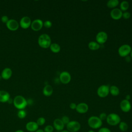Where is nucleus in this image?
<instances>
[{
    "instance_id": "nucleus-1",
    "label": "nucleus",
    "mask_w": 132,
    "mask_h": 132,
    "mask_svg": "<svg viewBox=\"0 0 132 132\" xmlns=\"http://www.w3.org/2000/svg\"><path fill=\"white\" fill-rule=\"evenodd\" d=\"M39 45L43 48L50 47L51 44V39L50 36L46 34L41 35L38 40Z\"/></svg>"
},
{
    "instance_id": "nucleus-2",
    "label": "nucleus",
    "mask_w": 132,
    "mask_h": 132,
    "mask_svg": "<svg viewBox=\"0 0 132 132\" xmlns=\"http://www.w3.org/2000/svg\"><path fill=\"white\" fill-rule=\"evenodd\" d=\"M13 103L14 107L19 110L24 109L27 105V100L20 95L16 96L14 98Z\"/></svg>"
},
{
    "instance_id": "nucleus-3",
    "label": "nucleus",
    "mask_w": 132,
    "mask_h": 132,
    "mask_svg": "<svg viewBox=\"0 0 132 132\" xmlns=\"http://www.w3.org/2000/svg\"><path fill=\"white\" fill-rule=\"evenodd\" d=\"M88 124L92 129H98L102 126L103 122L98 117L93 116L88 119Z\"/></svg>"
},
{
    "instance_id": "nucleus-4",
    "label": "nucleus",
    "mask_w": 132,
    "mask_h": 132,
    "mask_svg": "<svg viewBox=\"0 0 132 132\" xmlns=\"http://www.w3.org/2000/svg\"><path fill=\"white\" fill-rule=\"evenodd\" d=\"M106 120L107 123L111 126H116L121 121L120 117L115 113H111L108 114Z\"/></svg>"
},
{
    "instance_id": "nucleus-5",
    "label": "nucleus",
    "mask_w": 132,
    "mask_h": 132,
    "mask_svg": "<svg viewBox=\"0 0 132 132\" xmlns=\"http://www.w3.org/2000/svg\"><path fill=\"white\" fill-rule=\"evenodd\" d=\"M131 49V46L129 44H123L119 47L118 50V54L122 57H126L130 54Z\"/></svg>"
},
{
    "instance_id": "nucleus-6",
    "label": "nucleus",
    "mask_w": 132,
    "mask_h": 132,
    "mask_svg": "<svg viewBox=\"0 0 132 132\" xmlns=\"http://www.w3.org/2000/svg\"><path fill=\"white\" fill-rule=\"evenodd\" d=\"M67 130L69 132H77L81 128L80 123L77 121H70L66 125Z\"/></svg>"
},
{
    "instance_id": "nucleus-7",
    "label": "nucleus",
    "mask_w": 132,
    "mask_h": 132,
    "mask_svg": "<svg viewBox=\"0 0 132 132\" xmlns=\"http://www.w3.org/2000/svg\"><path fill=\"white\" fill-rule=\"evenodd\" d=\"M109 94V86L106 85L100 86L97 90V94L101 98L106 97Z\"/></svg>"
},
{
    "instance_id": "nucleus-8",
    "label": "nucleus",
    "mask_w": 132,
    "mask_h": 132,
    "mask_svg": "<svg viewBox=\"0 0 132 132\" xmlns=\"http://www.w3.org/2000/svg\"><path fill=\"white\" fill-rule=\"evenodd\" d=\"M108 35L104 31H99L96 35L95 40L96 42L99 44H104L107 40Z\"/></svg>"
},
{
    "instance_id": "nucleus-9",
    "label": "nucleus",
    "mask_w": 132,
    "mask_h": 132,
    "mask_svg": "<svg viewBox=\"0 0 132 132\" xmlns=\"http://www.w3.org/2000/svg\"><path fill=\"white\" fill-rule=\"evenodd\" d=\"M59 79L62 84H68L71 80V74L67 71H63L59 75Z\"/></svg>"
},
{
    "instance_id": "nucleus-10",
    "label": "nucleus",
    "mask_w": 132,
    "mask_h": 132,
    "mask_svg": "<svg viewBox=\"0 0 132 132\" xmlns=\"http://www.w3.org/2000/svg\"><path fill=\"white\" fill-rule=\"evenodd\" d=\"M121 110L124 112H128L131 108V105L129 101L126 99L122 100L120 104Z\"/></svg>"
},
{
    "instance_id": "nucleus-11",
    "label": "nucleus",
    "mask_w": 132,
    "mask_h": 132,
    "mask_svg": "<svg viewBox=\"0 0 132 132\" xmlns=\"http://www.w3.org/2000/svg\"><path fill=\"white\" fill-rule=\"evenodd\" d=\"M122 13L123 12L120 9V8H116L111 10L110 15L112 19L114 20H118L122 18Z\"/></svg>"
},
{
    "instance_id": "nucleus-12",
    "label": "nucleus",
    "mask_w": 132,
    "mask_h": 132,
    "mask_svg": "<svg viewBox=\"0 0 132 132\" xmlns=\"http://www.w3.org/2000/svg\"><path fill=\"white\" fill-rule=\"evenodd\" d=\"M6 24L7 28L11 31L16 30L19 27V23L14 19H9Z\"/></svg>"
},
{
    "instance_id": "nucleus-13",
    "label": "nucleus",
    "mask_w": 132,
    "mask_h": 132,
    "mask_svg": "<svg viewBox=\"0 0 132 132\" xmlns=\"http://www.w3.org/2000/svg\"><path fill=\"white\" fill-rule=\"evenodd\" d=\"M30 26L33 30L39 31L43 26V22L40 19H35L31 22Z\"/></svg>"
},
{
    "instance_id": "nucleus-14",
    "label": "nucleus",
    "mask_w": 132,
    "mask_h": 132,
    "mask_svg": "<svg viewBox=\"0 0 132 132\" xmlns=\"http://www.w3.org/2000/svg\"><path fill=\"white\" fill-rule=\"evenodd\" d=\"M31 19L27 16H23L20 21V25L23 29H27L31 25Z\"/></svg>"
},
{
    "instance_id": "nucleus-15",
    "label": "nucleus",
    "mask_w": 132,
    "mask_h": 132,
    "mask_svg": "<svg viewBox=\"0 0 132 132\" xmlns=\"http://www.w3.org/2000/svg\"><path fill=\"white\" fill-rule=\"evenodd\" d=\"M89 109V106L87 104L85 103H80L78 104L76 106V111L81 114L86 113Z\"/></svg>"
},
{
    "instance_id": "nucleus-16",
    "label": "nucleus",
    "mask_w": 132,
    "mask_h": 132,
    "mask_svg": "<svg viewBox=\"0 0 132 132\" xmlns=\"http://www.w3.org/2000/svg\"><path fill=\"white\" fill-rule=\"evenodd\" d=\"M25 127L26 130L30 132H35L39 128V126L36 122L34 121H30L27 122Z\"/></svg>"
},
{
    "instance_id": "nucleus-17",
    "label": "nucleus",
    "mask_w": 132,
    "mask_h": 132,
    "mask_svg": "<svg viewBox=\"0 0 132 132\" xmlns=\"http://www.w3.org/2000/svg\"><path fill=\"white\" fill-rule=\"evenodd\" d=\"M64 125L61 119L57 118L55 119L53 122V127L57 131H61L63 130L64 128Z\"/></svg>"
},
{
    "instance_id": "nucleus-18",
    "label": "nucleus",
    "mask_w": 132,
    "mask_h": 132,
    "mask_svg": "<svg viewBox=\"0 0 132 132\" xmlns=\"http://www.w3.org/2000/svg\"><path fill=\"white\" fill-rule=\"evenodd\" d=\"M12 74V71L11 69L9 68H5L1 74V77L4 79H9Z\"/></svg>"
},
{
    "instance_id": "nucleus-19",
    "label": "nucleus",
    "mask_w": 132,
    "mask_h": 132,
    "mask_svg": "<svg viewBox=\"0 0 132 132\" xmlns=\"http://www.w3.org/2000/svg\"><path fill=\"white\" fill-rule=\"evenodd\" d=\"M10 98V94L7 91L5 90H0V102H7Z\"/></svg>"
},
{
    "instance_id": "nucleus-20",
    "label": "nucleus",
    "mask_w": 132,
    "mask_h": 132,
    "mask_svg": "<svg viewBox=\"0 0 132 132\" xmlns=\"http://www.w3.org/2000/svg\"><path fill=\"white\" fill-rule=\"evenodd\" d=\"M53 92V88L52 86L47 85L44 86L43 89V93L46 96H51Z\"/></svg>"
},
{
    "instance_id": "nucleus-21",
    "label": "nucleus",
    "mask_w": 132,
    "mask_h": 132,
    "mask_svg": "<svg viewBox=\"0 0 132 132\" xmlns=\"http://www.w3.org/2000/svg\"><path fill=\"white\" fill-rule=\"evenodd\" d=\"M109 93L114 96H118L120 93V90L117 86L112 85L109 87Z\"/></svg>"
},
{
    "instance_id": "nucleus-22",
    "label": "nucleus",
    "mask_w": 132,
    "mask_h": 132,
    "mask_svg": "<svg viewBox=\"0 0 132 132\" xmlns=\"http://www.w3.org/2000/svg\"><path fill=\"white\" fill-rule=\"evenodd\" d=\"M88 46L91 51H96L100 48V44L96 41H90L88 43Z\"/></svg>"
},
{
    "instance_id": "nucleus-23",
    "label": "nucleus",
    "mask_w": 132,
    "mask_h": 132,
    "mask_svg": "<svg viewBox=\"0 0 132 132\" xmlns=\"http://www.w3.org/2000/svg\"><path fill=\"white\" fill-rule=\"evenodd\" d=\"M119 4V1L118 0H109L107 3V6L108 8L110 9H114Z\"/></svg>"
},
{
    "instance_id": "nucleus-24",
    "label": "nucleus",
    "mask_w": 132,
    "mask_h": 132,
    "mask_svg": "<svg viewBox=\"0 0 132 132\" xmlns=\"http://www.w3.org/2000/svg\"><path fill=\"white\" fill-rule=\"evenodd\" d=\"M51 51L54 53H58L60 51L61 47L59 44L56 43H51L50 46Z\"/></svg>"
},
{
    "instance_id": "nucleus-25",
    "label": "nucleus",
    "mask_w": 132,
    "mask_h": 132,
    "mask_svg": "<svg viewBox=\"0 0 132 132\" xmlns=\"http://www.w3.org/2000/svg\"><path fill=\"white\" fill-rule=\"evenodd\" d=\"M129 7V4L127 1H123L120 4V9L123 12L126 11Z\"/></svg>"
},
{
    "instance_id": "nucleus-26",
    "label": "nucleus",
    "mask_w": 132,
    "mask_h": 132,
    "mask_svg": "<svg viewBox=\"0 0 132 132\" xmlns=\"http://www.w3.org/2000/svg\"><path fill=\"white\" fill-rule=\"evenodd\" d=\"M119 128L122 131H126L128 128V124L124 121H121L119 124Z\"/></svg>"
},
{
    "instance_id": "nucleus-27",
    "label": "nucleus",
    "mask_w": 132,
    "mask_h": 132,
    "mask_svg": "<svg viewBox=\"0 0 132 132\" xmlns=\"http://www.w3.org/2000/svg\"><path fill=\"white\" fill-rule=\"evenodd\" d=\"M18 117L20 118V119H24L26 117V111L22 109V110H20L18 112Z\"/></svg>"
},
{
    "instance_id": "nucleus-28",
    "label": "nucleus",
    "mask_w": 132,
    "mask_h": 132,
    "mask_svg": "<svg viewBox=\"0 0 132 132\" xmlns=\"http://www.w3.org/2000/svg\"><path fill=\"white\" fill-rule=\"evenodd\" d=\"M45 119L43 117H40L36 121V123L38 125V126H42L45 123Z\"/></svg>"
},
{
    "instance_id": "nucleus-29",
    "label": "nucleus",
    "mask_w": 132,
    "mask_h": 132,
    "mask_svg": "<svg viewBox=\"0 0 132 132\" xmlns=\"http://www.w3.org/2000/svg\"><path fill=\"white\" fill-rule=\"evenodd\" d=\"M54 129V128L53 126L51 125H47L44 127L43 130L44 132H53Z\"/></svg>"
},
{
    "instance_id": "nucleus-30",
    "label": "nucleus",
    "mask_w": 132,
    "mask_h": 132,
    "mask_svg": "<svg viewBox=\"0 0 132 132\" xmlns=\"http://www.w3.org/2000/svg\"><path fill=\"white\" fill-rule=\"evenodd\" d=\"M61 121H62V122L63 123V124L64 125H67L70 121L69 118L67 116H63L62 117V118L61 119Z\"/></svg>"
},
{
    "instance_id": "nucleus-31",
    "label": "nucleus",
    "mask_w": 132,
    "mask_h": 132,
    "mask_svg": "<svg viewBox=\"0 0 132 132\" xmlns=\"http://www.w3.org/2000/svg\"><path fill=\"white\" fill-rule=\"evenodd\" d=\"M52 26V23L49 20H47L43 23V26L46 28H50Z\"/></svg>"
},
{
    "instance_id": "nucleus-32",
    "label": "nucleus",
    "mask_w": 132,
    "mask_h": 132,
    "mask_svg": "<svg viewBox=\"0 0 132 132\" xmlns=\"http://www.w3.org/2000/svg\"><path fill=\"white\" fill-rule=\"evenodd\" d=\"M130 13L128 11L123 12L122 13V18L124 19H128L130 18Z\"/></svg>"
},
{
    "instance_id": "nucleus-33",
    "label": "nucleus",
    "mask_w": 132,
    "mask_h": 132,
    "mask_svg": "<svg viewBox=\"0 0 132 132\" xmlns=\"http://www.w3.org/2000/svg\"><path fill=\"white\" fill-rule=\"evenodd\" d=\"M107 114L105 112H102L99 115V118L103 121L104 120H106L107 119Z\"/></svg>"
},
{
    "instance_id": "nucleus-34",
    "label": "nucleus",
    "mask_w": 132,
    "mask_h": 132,
    "mask_svg": "<svg viewBox=\"0 0 132 132\" xmlns=\"http://www.w3.org/2000/svg\"><path fill=\"white\" fill-rule=\"evenodd\" d=\"M98 132H111L110 129L107 127H101Z\"/></svg>"
},
{
    "instance_id": "nucleus-35",
    "label": "nucleus",
    "mask_w": 132,
    "mask_h": 132,
    "mask_svg": "<svg viewBox=\"0 0 132 132\" xmlns=\"http://www.w3.org/2000/svg\"><path fill=\"white\" fill-rule=\"evenodd\" d=\"M9 20V18H8L7 15H3L1 18V20H2V22L4 23H6V24Z\"/></svg>"
},
{
    "instance_id": "nucleus-36",
    "label": "nucleus",
    "mask_w": 132,
    "mask_h": 132,
    "mask_svg": "<svg viewBox=\"0 0 132 132\" xmlns=\"http://www.w3.org/2000/svg\"><path fill=\"white\" fill-rule=\"evenodd\" d=\"M76 106H77V105L75 103H70L69 107L71 109L75 110V109H76Z\"/></svg>"
},
{
    "instance_id": "nucleus-37",
    "label": "nucleus",
    "mask_w": 132,
    "mask_h": 132,
    "mask_svg": "<svg viewBox=\"0 0 132 132\" xmlns=\"http://www.w3.org/2000/svg\"><path fill=\"white\" fill-rule=\"evenodd\" d=\"M131 57L130 56H128L125 57V60L127 62H129L131 61Z\"/></svg>"
},
{
    "instance_id": "nucleus-38",
    "label": "nucleus",
    "mask_w": 132,
    "mask_h": 132,
    "mask_svg": "<svg viewBox=\"0 0 132 132\" xmlns=\"http://www.w3.org/2000/svg\"><path fill=\"white\" fill-rule=\"evenodd\" d=\"M125 99L126 100H128V101H129V100L130 99V96L129 95H127L126 96V97H125Z\"/></svg>"
},
{
    "instance_id": "nucleus-39",
    "label": "nucleus",
    "mask_w": 132,
    "mask_h": 132,
    "mask_svg": "<svg viewBox=\"0 0 132 132\" xmlns=\"http://www.w3.org/2000/svg\"><path fill=\"white\" fill-rule=\"evenodd\" d=\"M35 132H44V130L43 129H38L37 131H36Z\"/></svg>"
},
{
    "instance_id": "nucleus-40",
    "label": "nucleus",
    "mask_w": 132,
    "mask_h": 132,
    "mask_svg": "<svg viewBox=\"0 0 132 132\" xmlns=\"http://www.w3.org/2000/svg\"><path fill=\"white\" fill-rule=\"evenodd\" d=\"M15 132H24V131L22 129H18V130H16Z\"/></svg>"
},
{
    "instance_id": "nucleus-41",
    "label": "nucleus",
    "mask_w": 132,
    "mask_h": 132,
    "mask_svg": "<svg viewBox=\"0 0 132 132\" xmlns=\"http://www.w3.org/2000/svg\"><path fill=\"white\" fill-rule=\"evenodd\" d=\"M130 57H131V59H132V49H131V51L130 52Z\"/></svg>"
},
{
    "instance_id": "nucleus-42",
    "label": "nucleus",
    "mask_w": 132,
    "mask_h": 132,
    "mask_svg": "<svg viewBox=\"0 0 132 132\" xmlns=\"http://www.w3.org/2000/svg\"><path fill=\"white\" fill-rule=\"evenodd\" d=\"M60 132H69V131L68 130H62V131H61Z\"/></svg>"
},
{
    "instance_id": "nucleus-43",
    "label": "nucleus",
    "mask_w": 132,
    "mask_h": 132,
    "mask_svg": "<svg viewBox=\"0 0 132 132\" xmlns=\"http://www.w3.org/2000/svg\"><path fill=\"white\" fill-rule=\"evenodd\" d=\"M88 132H95V131L94 130H90Z\"/></svg>"
},
{
    "instance_id": "nucleus-44",
    "label": "nucleus",
    "mask_w": 132,
    "mask_h": 132,
    "mask_svg": "<svg viewBox=\"0 0 132 132\" xmlns=\"http://www.w3.org/2000/svg\"><path fill=\"white\" fill-rule=\"evenodd\" d=\"M0 132H1V131H0Z\"/></svg>"
}]
</instances>
